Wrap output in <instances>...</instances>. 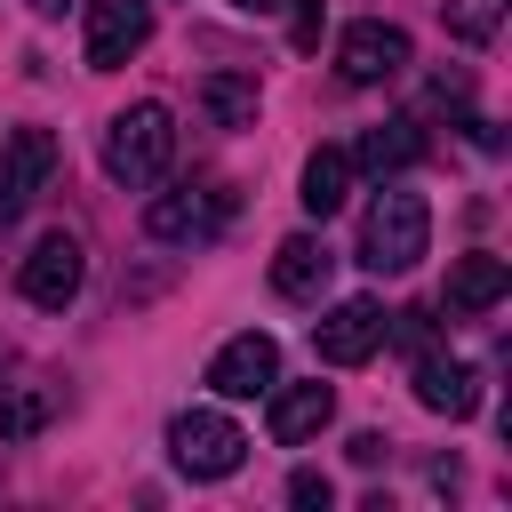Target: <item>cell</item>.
<instances>
[{
    "label": "cell",
    "mask_w": 512,
    "mask_h": 512,
    "mask_svg": "<svg viewBox=\"0 0 512 512\" xmlns=\"http://www.w3.org/2000/svg\"><path fill=\"white\" fill-rule=\"evenodd\" d=\"M168 160H176V112L168 104H128V112L104 120V176L112 184L144 192V184L168 176Z\"/></svg>",
    "instance_id": "obj_1"
},
{
    "label": "cell",
    "mask_w": 512,
    "mask_h": 512,
    "mask_svg": "<svg viewBox=\"0 0 512 512\" xmlns=\"http://www.w3.org/2000/svg\"><path fill=\"white\" fill-rule=\"evenodd\" d=\"M424 248H432V208H424V192L384 184V192L368 200V216H360V264H368V272H408Z\"/></svg>",
    "instance_id": "obj_2"
},
{
    "label": "cell",
    "mask_w": 512,
    "mask_h": 512,
    "mask_svg": "<svg viewBox=\"0 0 512 512\" xmlns=\"http://www.w3.org/2000/svg\"><path fill=\"white\" fill-rule=\"evenodd\" d=\"M168 456H176V472H192V480H232L240 456H248V440H240L232 416H216V408H184V416L168 424Z\"/></svg>",
    "instance_id": "obj_3"
},
{
    "label": "cell",
    "mask_w": 512,
    "mask_h": 512,
    "mask_svg": "<svg viewBox=\"0 0 512 512\" xmlns=\"http://www.w3.org/2000/svg\"><path fill=\"white\" fill-rule=\"evenodd\" d=\"M80 280H88V248H80L72 232L32 240V256H24V272H16L24 304H40V312H64V304L80 296Z\"/></svg>",
    "instance_id": "obj_4"
},
{
    "label": "cell",
    "mask_w": 512,
    "mask_h": 512,
    "mask_svg": "<svg viewBox=\"0 0 512 512\" xmlns=\"http://www.w3.org/2000/svg\"><path fill=\"white\" fill-rule=\"evenodd\" d=\"M376 344H384V304H376V296H344V304H328L320 328H312V352H320L328 368H360V360H376Z\"/></svg>",
    "instance_id": "obj_5"
},
{
    "label": "cell",
    "mask_w": 512,
    "mask_h": 512,
    "mask_svg": "<svg viewBox=\"0 0 512 512\" xmlns=\"http://www.w3.org/2000/svg\"><path fill=\"white\" fill-rule=\"evenodd\" d=\"M48 176H56V136L48 128H16L0 144V224H16L48 192Z\"/></svg>",
    "instance_id": "obj_6"
},
{
    "label": "cell",
    "mask_w": 512,
    "mask_h": 512,
    "mask_svg": "<svg viewBox=\"0 0 512 512\" xmlns=\"http://www.w3.org/2000/svg\"><path fill=\"white\" fill-rule=\"evenodd\" d=\"M336 72H344L352 88H384V80H400V72H408V32L384 24V16L352 24V32L336 40Z\"/></svg>",
    "instance_id": "obj_7"
},
{
    "label": "cell",
    "mask_w": 512,
    "mask_h": 512,
    "mask_svg": "<svg viewBox=\"0 0 512 512\" xmlns=\"http://www.w3.org/2000/svg\"><path fill=\"white\" fill-rule=\"evenodd\" d=\"M280 384V344L264 336V328H240L216 360H208V392L216 400H256V392H272Z\"/></svg>",
    "instance_id": "obj_8"
},
{
    "label": "cell",
    "mask_w": 512,
    "mask_h": 512,
    "mask_svg": "<svg viewBox=\"0 0 512 512\" xmlns=\"http://www.w3.org/2000/svg\"><path fill=\"white\" fill-rule=\"evenodd\" d=\"M152 40V0H88V72H120Z\"/></svg>",
    "instance_id": "obj_9"
},
{
    "label": "cell",
    "mask_w": 512,
    "mask_h": 512,
    "mask_svg": "<svg viewBox=\"0 0 512 512\" xmlns=\"http://www.w3.org/2000/svg\"><path fill=\"white\" fill-rule=\"evenodd\" d=\"M224 216H232V192H224V184H200V192L184 184V192H160V200L144 208V232H152V240H208Z\"/></svg>",
    "instance_id": "obj_10"
},
{
    "label": "cell",
    "mask_w": 512,
    "mask_h": 512,
    "mask_svg": "<svg viewBox=\"0 0 512 512\" xmlns=\"http://www.w3.org/2000/svg\"><path fill=\"white\" fill-rule=\"evenodd\" d=\"M264 400H272V408H264V432H272L280 448L320 440V432H328V416H336V392H328V384H272Z\"/></svg>",
    "instance_id": "obj_11"
},
{
    "label": "cell",
    "mask_w": 512,
    "mask_h": 512,
    "mask_svg": "<svg viewBox=\"0 0 512 512\" xmlns=\"http://www.w3.org/2000/svg\"><path fill=\"white\" fill-rule=\"evenodd\" d=\"M416 400H424L432 416H448V424H456V416H472V408H480V376H472L464 360H448L440 344H424V352H416Z\"/></svg>",
    "instance_id": "obj_12"
},
{
    "label": "cell",
    "mask_w": 512,
    "mask_h": 512,
    "mask_svg": "<svg viewBox=\"0 0 512 512\" xmlns=\"http://www.w3.org/2000/svg\"><path fill=\"white\" fill-rule=\"evenodd\" d=\"M504 296H512V264H504V256L472 248V256H456V264H448V312H464V320H472V312H496Z\"/></svg>",
    "instance_id": "obj_13"
},
{
    "label": "cell",
    "mask_w": 512,
    "mask_h": 512,
    "mask_svg": "<svg viewBox=\"0 0 512 512\" xmlns=\"http://www.w3.org/2000/svg\"><path fill=\"white\" fill-rule=\"evenodd\" d=\"M328 272H336V256H328V240H312V232H296V240L272 248V288H280L288 304H312V296L328 288Z\"/></svg>",
    "instance_id": "obj_14"
},
{
    "label": "cell",
    "mask_w": 512,
    "mask_h": 512,
    "mask_svg": "<svg viewBox=\"0 0 512 512\" xmlns=\"http://www.w3.org/2000/svg\"><path fill=\"white\" fill-rule=\"evenodd\" d=\"M424 160V120H376L360 144H352V168H368V176H400V168H416Z\"/></svg>",
    "instance_id": "obj_15"
},
{
    "label": "cell",
    "mask_w": 512,
    "mask_h": 512,
    "mask_svg": "<svg viewBox=\"0 0 512 512\" xmlns=\"http://www.w3.org/2000/svg\"><path fill=\"white\" fill-rule=\"evenodd\" d=\"M352 176H360V168H352V152H344V144H320V152L304 160V192H296V200H304V216H320V224H328V216L352 200Z\"/></svg>",
    "instance_id": "obj_16"
},
{
    "label": "cell",
    "mask_w": 512,
    "mask_h": 512,
    "mask_svg": "<svg viewBox=\"0 0 512 512\" xmlns=\"http://www.w3.org/2000/svg\"><path fill=\"white\" fill-rule=\"evenodd\" d=\"M200 112H208L216 128H248V120H256V80H248V72H208V80H200Z\"/></svg>",
    "instance_id": "obj_17"
},
{
    "label": "cell",
    "mask_w": 512,
    "mask_h": 512,
    "mask_svg": "<svg viewBox=\"0 0 512 512\" xmlns=\"http://www.w3.org/2000/svg\"><path fill=\"white\" fill-rule=\"evenodd\" d=\"M48 408H56L48 384H16V392L0 400V440H32V432L48 424Z\"/></svg>",
    "instance_id": "obj_18"
},
{
    "label": "cell",
    "mask_w": 512,
    "mask_h": 512,
    "mask_svg": "<svg viewBox=\"0 0 512 512\" xmlns=\"http://www.w3.org/2000/svg\"><path fill=\"white\" fill-rule=\"evenodd\" d=\"M496 24H504V0H448V32H456L464 48H488Z\"/></svg>",
    "instance_id": "obj_19"
},
{
    "label": "cell",
    "mask_w": 512,
    "mask_h": 512,
    "mask_svg": "<svg viewBox=\"0 0 512 512\" xmlns=\"http://www.w3.org/2000/svg\"><path fill=\"white\" fill-rule=\"evenodd\" d=\"M288 504H304V512H328V504H336L328 472H296V480H288Z\"/></svg>",
    "instance_id": "obj_20"
},
{
    "label": "cell",
    "mask_w": 512,
    "mask_h": 512,
    "mask_svg": "<svg viewBox=\"0 0 512 512\" xmlns=\"http://www.w3.org/2000/svg\"><path fill=\"white\" fill-rule=\"evenodd\" d=\"M288 8H296V32H288V40H296V48H320V24H328V0H288Z\"/></svg>",
    "instance_id": "obj_21"
},
{
    "label": "cell",
    "mask_w": 512,
    "mask_h": 512,
    "mask_svg": "<svg viewBox=\"0 0 512 512\" xmlns=\"http://www.w3.org/2000/svg\"><path fill=\"white\" fill-rule=\"evenodd\" d=\"M240 16H272V8H288V0H232Z\"/></svg>",
    "instance_id": "obj_22"
},
{
    "label": "cell",
    "mask_w": 512,
    "mask_h": 512,
    "mask_svg": "<svg viewBox=\"0 0 512 512\" xmlns=\"http://www.w3.org/2000/svg\"><path fill=\"white\" fill-rule=\"evenodd\" d=\"M32 8H40V16H56V8H64V0H32Z\"/></svg>",
    "instance_id": "obj_23"
}]
</instances>
